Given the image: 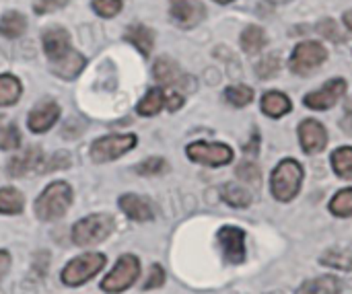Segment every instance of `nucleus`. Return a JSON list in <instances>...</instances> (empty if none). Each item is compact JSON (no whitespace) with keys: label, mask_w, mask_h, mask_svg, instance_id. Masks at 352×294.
I'll return each instance as SVG.
<instances>
[{"label":"nucleus","mask_w":352,"mask_h":294,"mask_svg":"<svg viewBox=\"0 0 352 294\" xmlns=\"http://www.w3.org/2000/svg\"><path fill=\"white\" fill-rule=\"evenodd\" d=\"M43 52L47 56L50 62V70L64 78V80H72L76 78L87 60L80 52H76L70 43V35L64 27H50L43 33Z\"/></svg>","instance_id":"nucleus-1"},{"label":"nucleus","mask_w":352,"mask_h":294,"mask_svg":"<svg viewBox=\"0 0 352 294\" xmlns=\"http://www.w3.org/2000/svg\"><path fill=\"white\" fill-rule=\"evenodd\" d=\"M72 188L66 181H52L35 200V216L43 223L60 220L72 206Z\"/></svg>","instance_id":"nucleus-2"},{"label":"nucleus","mask_w":352,"mask_h":294,"mask_svg":"<svg viewBox=\"0 0 352 294\" xmlns=\"http://www.w3.org/2000/svg\"><path fill=\"white\" fill-rule=\"evenodd\" d=\"M118 223L111 214L107 212H97V214H89L80 220L74 223L70 235H72V243L76 247H93L103 243L105 239H109L116 231Z\"/></svg>","instance_id":"nucleus-3"},{"label":"nucleus","mask_w":352,"mask_h":294,"mask_svg":"<svg viewBox=\"0 0 352 294\" xmlns=\"http://www.w3.org/2000/svg\"><path fill=\"white\" fill-rule=\"evenodd\" d=\"M305 171L303 165L297 159H283L276 169L272 171V179H270V192L278 202H291L297 198V194L301 192V183H303Z\"/></svg>","instance_id":"nucleus-4"},{"label":"nucleus","mask_w":352,"mask_h":294,"mask_svg":"<svg viewBox=\"0 0 352 294\" xmlns=\"http://www.w3.org/2000/svg\"><path fill=\"white\" fill-rule=\"evenodd\" d=\"M107 264V258L99 251H87V253H80L76 256L74 260H70L60 278H62V284L64 286H70V289H76V286H82L87 284L91 278H95Z\"/></svg>","instance_id":"nucleus-5"},{"label":"nucleus","mask_w":352,"mask_h":294,"mask_svg":"<svg viewBox=\"0 0 352 294\" xmlns=\"http://www.w3.org/2000/svg\"><path fill=\"white\" fill-rule=\"evenodd\" d=\"M140 276V260L132 253H124L118 258L111 272L101 280V291L107 294L126 293L136 284Z\"/></svg>","instance_id":"nucleus-6"},{"label":"nucleus","mask_w":352,"mask_h":294,"mask_svg":"<svg viewBox=\"0 0 352 294\" xmlns=\"http://www.w3.org/2000/svg\"><path fill=\"white\" fill-rule=\"evenodd\" d=\"M326 60H328V49H326L320 41L309 39V41H301V43L293 49L289 66H291V70H293L295 74H299V76H309V74H314Z\"/></svg>","instance_id":"nucleus-7"},{"label":"nucleus","mask_w":352,"mask_h":294,"mask_svg":"<svg viewBox=\"0 0 352 294\" xmlns=\"http://www.w3.org/2000/svg\"><path fill=\"white\" fill-rule=\"evenodd\" d=\"M136 142H138L136 134H109V136L97 138L91 144V159L99 165L116 161L124 157L126 152H130L136 146Z\"/></svg>","instance_id":"nucleus-8"},{"label":"nucleus","mask_w":352,"mask_h":294,"mask_svg":"<svg viewBox=\"0 0 352 294\" xmlns=\"http://www.w3.org/2000/svg\"><path fill=\"white\" fill-rule=\"evenodd\" d=\"M186 155L190 161L198 165H206V167H225L233 161V148L223 142L198 140L186 148Z\"/></svg>","instance_id":"nucleus-9"},{"label":"nucleus","mask_w":352,"mask_h":294,"mask_svg":"<svg viewBox=\"0 0 352 294\" xmlns=\"http://www.w3.org/2000/svg\"><path fill=\"white\" fill-rule=\"evenodd\" d=\"M346 95V80L344 78H330L322 89H316L303 97V105L314 111L332 109L342 97Z\"/></svg>","instance_id":"nucleus-10"},{"label":"nucleus","mask_w":352,"mask_h":294,"mask_svg":"<svg viewBox=\"0 0 352 294\" xmlns=\"http://www.w3.org/2000/svg\"><path fill=\"white\" fill-rule=\"evenodd\" d=\"M217 241L221 245L223 260L231 266H239L245 262V231L239 227H223L217 233Z\"/></svg>","instance_id":"nucleus-11"},{"label":"nucleus","mask_w":352,"mask_h":294,"mask_svg":"<svg viewBox=\"0 0 352 294\" xmlns=\"http://www.w3.org/2000/svg\"><path fill=\"white\" fill-rule=\"evenodd\" d=\"M60 120V105L52 99L39 101L27 117V126L33 134H45Z\"/></svg>","instance_id":"nucleus-12"},{"label":"nucleus","mask_w":352,"mask_h":294,"mask_svg":"<svg viewBox=\"0 0 352 294\" xmlns=\"http://www.w3.org/2000/svg\"><path fill=\"white\" fill-rule=\"evenodd\" d=\"M299 142L307 155H318L328 144V132L318 120H303L299 124Z\"/></svg>","instance_id":"nucleus-13"},{"label":"nucleus","mask_w":352,"mask_h":294,"mask_svg":"<svg viewBox=\"0 0 352 294\" xmlns=\"http://www.w3.org/2000/svg\"><path fill=\"white\" fill-rule=\"evenodd\" d=\"M169 2H171L169 14L179 27H196L206 16V8L202 0H169Z\"/></svg>","instance_id":"nucleus-14"},{"label":"nucleus","mask_w":352,"mask_h":294,"mask_svg":"<svg viewBox=\"0 0 352 294\" xmlns=\"http://www.w3.org/2000/svg\"><path fill=\"white\" fill-rule=\"evenodd\" d=\"M43 152L39 146H31L23 152H16L8 163H6V173L10 177H23L31 171H35L41 165Z\"/></svg>","instance_id":"nucleus-15"},{"label":"nucleus","mask_w":352,"mask_h":294,"mask_svg":"<svg viewBox=\"0 0 352 294\" xmlns=\"http://www.w3.org/2000/svg\"><path fill=\"white\" fill-rule=\"evenodd\" d=\"M118 204H120V210L136 223H148L155 218V210H153L151 202L138 194H124V196H120Z\"/></svg>","instance_id":"nucleus-16"},{"label":"nucleus","mask_w":352,"mask_h":294,"mask_svg":"<svg viewBox=\"0 0 352 294\" xmlns=\"http://www.w3.org/2000/svg\"><path fill=\"white\" fill-rule=\"evenodd\" d=\"M153 76L157 82L165 84V87H182L184 80H188V76L182 72L179 64L167 56H161L155 60V66H153Z\"/></svg>","instance_id":"nucleus-17"},{"label":"nucleus","mask_w":352,"mask_h":294,"mask_svg":"<svg viewBox=\"0 0 352 294\" xmlns=\"http://www.w3.org/2000/svg\"><path fill=\"white\" fill-rule=\"evenodd\" d=\"M260 107H262V111H264L268 117L278 120V117L287 115V113L293 109V103H291V99H289L285 93H280V91H266V93L262 95Z\"/></svg>","instance_id":"nucleus-18"},{"label":"nucleus","mask_w":352,"mask_h":294,"mask_svg":"<svg viewBox=\"0 0 352 294\" xmlns=\"http://www.w3.org/2000/svg\"><path fill=\"white\" fill-rule=\"evenodd\" d=\"M124 37H126V41H128V43H132V45H134L142 56H148V54L153 52V45H155V33H153L146 25L136 23V25L128 27Z\"/></svg>","instance_id":"nucleus-19"},{"label":"nucleus","mask_w":352,"mask_h":294,"mask_svg":"<svg viewBox=\"0 0 352 294\" xmlns=\"http://www.w3.org/2000/svg\"><path fill=\"white\" fill-rule=\"evenodd\" d=\"M165 99H167L165 91H163L161 87H153V89H148V91L144 93V97L138 101L136 113L142 115V117H153V115H157V113L165 107Z\"/></svg>","instance_id":"nucleus-20"},{"label":"nucleus","mask_w":352,"mask_h":294,"mask_svg":"<svg viewBox=\"0 0 352 294\" xmlns=\"http://www.w3.org/2000/svg\"><path fill=\"white\" fill-rule=\"evenodd\" d=\"M239 43L245 54H260L268 43V35L260 25H248L239 37Z\"/></svg>","instance_id":"nucleus-21"},{"label":"nucleus","mask_w":352,"mask_h":294,"mask_svg":"<svg viewBox=\"0 0 352 294\" xmlns=\"http://www.w3.org/2000/svg\"><path fill=\"white\" fill-rule=\"evenodd\" d=\"M342 293V282L334 276H322L307 280L299 286L297 294H340Z\"/></svg>","instance_id":"nucleus-22"},{"label":"nucleus","mask_w":352,"mask_h":294,"mask_svg":"<svg viewBox=\"0 0 352 294\" xmlns=\"http://www.w3.org/2000/svg\"><path fill=\"white\" fill-rule=\"evenodd\" d=\"M27 29V19L23 12L8 10L0 16V35L6 39H16L25 33Z\"/></svg>","instance_id":"nucleus-23"},{"label":"nucleus","mask_w":352,"mask_h":294,"mask_svg":"<svg viewBox=\"0 0 352 294\" xmlns=\"http://www.w3.org/2000/svg\"><path fill=\"white\" fill-rule=\"evenodd\" d=\"M322 266L334 268V270H342V272H351L352 270V249L349 247H332L326 253H322L320 258Z\"/></svg>","instance_id":"nucleus-24"},{"label":"nucleus","mask_w":352,"mask_h":294,"mask_svg":"<svg viewBox=\"0 0 352 294\" xmlns=\"http://www.w3.org/2000/svg\"><path fill=\"white\" fill-rule=\"evenodd\" d=\"M25 208V198L16 188H2L0 190V214L14 216L21 214Z\"/></svg>","instance_id":"nucleus-25"},{"label":"nucleus","mask_w":352,"mask_h":294,"mask_svg":"<svg viewBox=\"0 0 352 294\" xmlns=\"http://www.w3.org/2000/svg\"><path fill=\"white\" fill-rule=\"evenodd\" d=\"M21 80L12 74H0V107H10L21 99Z\"/></svg>","instance_id":"nucleus-26"},{"label":"nucleus","mask_w":352,"mask_h":294,"mask_svg":"<svg viewBox=\"0 0 352 294\" xmlns=\"http://www.w3.org/2000/svg\"><path fill=\"white\" fill-rule=\"evenodd\" d=\"M21 146L19 126L0 115V150H16Z\"/></svg>","instance_id":"nucleus-27"},{"label":"nucleus","mask_w":352,"mask_h":294,"mask_svg":"<svg viewBox=\"0 0 352 294\" xmlns=\"http://www.w3.org/2000/svg\"><path fill=\"white\" fill-rule=\"evenodd\" d=\"M332 169L340 179H352V146H340L332 152Z\"/></svg>","instance_id":"nucleus-28"},{"label":"nucleus","mask_w":352,"mask_h":294,"mask_svg":"<svg viewBox=\"0 0 352 294\" xmlns=\"http://www.w3.org/2000/svg\"><path fill=\"white\" fill-rule=\"evenodd\" d=\"M223 200L233 208H248L252 204V194L239 183H227L221 192Z\"/></svg>","instance_id":"nucleus-29"},{"label":"nucleus","mask_w":352,"mask_h":294,"mask_svg":"<svg viewBox=\"0 0 352 294\" xmlns=\"http://www.w3.org/2000/svg\"><path fill=\"white\" fill-rule=\"evenodd\" d=\"M225 101L233 107H245L254 101V89L248 84H231L225 89Z\"/></svg>","instance_id":"nucleus-30"},{"label":"nucleus","mask_w":352,"mask_h":294,"mask_svg":"<svg viewBox=\"0 0 352 294\" xmlns=\"http://www.w3.org/2000/svg\"><path fill=\"white\" fill-rule=\"evenodd\" d=\"M330 212L338 218H349L352 216V188L340 190L332 200H330Z\"/></svg>","instance_id":"nucleus-31"},{"label":"nucleus","mask_w":352,"mask_h":294,"mask_svg":"<svg viewBox=\"0 0 352 294\" xmlns=\"http://www.w3.org/2000/svg\"><path fill=\"white\" fill-rule=\"evenodd\" d=\"M167 169H169V163L163 157H148L134 167V171L142 177H155V175L165 173Z\"/></svg>","instance_id":"nucleus-32"},{"label":"nucleus","mask_w":352,"mask_h":294,"mask_svg":"<svg viewBox=\"0 0 352 294\" xmlns=\"http://www.w3.org/2000/svg\"><path fill=\"white\" fill-rule=\"evenodd\" d=\"M165 280H167V274H165L163 266L161 264H153L148 274H146V280L142 284V291H157V289H161L165 284Z\"/></svg>","instance_id":"nucleus-33"},{"label":"nucleus","mask_w":352,"mask_h":294,"mask_svg":"<svg viewBox=\"0 0 352 294\" xmlns=\"http://www.w3.org/2000/svg\"><path fill=\"white\" fill-rule=\"evenodd\" d=\"M93 10L103 16V19H111L122 10V0H93L91 2Z\"/></svg>","instance_id":"nucleus-34"},{"label":"nucleus","mask_w":352,"mask_h":294,"mask_svg":"<svg viewBox=\"0 0 352 294\" xmlns=\"http://www.w3.org/2000/svg\"><path fill=\"white\" fill-rule=\"evenodd\" d=\"M278 70H280V60H278L276 54L266 56V58L256 66V72H258L260 78H272Z\"/></svg>","instance_id":"nucleus-35"},{"label":"nucleus","mask_w":352,"mask_h":294,"mask_svg":"<svg viewBox=\"0 0 352 294\" xmlns=\"http://www.w3.org/2000/svg\"><path fill=\"white\" fill-rule=\"evenodd\" d=\"M237 177L245 183H258L260 181V169L254 163H241L237 167Z\"/></svg>","instance_id":"nucleus-36"},{"label":"nucleus","mask_w":352,"mask_h":294,"mask_svg":"<svg viewBox=\"0 0 352 294\" xmlns=\"http://www.w3.org/2000/svg\"><path fill=\"white\" fill-rule=\"evenodd\" d=\"M66 4H68V0H35L33 2V12L35 14H47V12L60 10Z\"/></svg>","instance_id":"nucleus-37"},{"label":"nucleus","mask_w":352,"mask_h":294,"mask_svg":"<svg viewBox=\"0 0 352 294\" xmlns=\"http://www.w3.org/2000/svg\"><path fill=\"white\" fill-rule=\"evenodd\" d=\"M318 29H320V33H322L324 37H330V39H334V41H338V39H340L338 29H336V23H334L332 19L322 21V23L318 25Z\"/></svg>","instance_id":"nucleus-38"},{"label":"nucleus","mask_w":352,"mask_h":294,"mask_svg":"<svg viewBox=\"0 0 352 294\" xmlns=\"http://www.w3.org/2000/svg\"><path fill=\"white\" fill-rule=\"evenodd\" d=\"M184 97L179 95V93H171L167 99H165V107L169 109V111H177L179 107H184Z\"/></svg>","instance_id":"nucleus-39"},{"label":"nucleus","mask_w":352,"mask_h":294,"mask_svg":"<svg viewBox=\"0 0 352 294\" xmlns=\"http://www.w3.org/2000/svg\"><path fill=\"white\" fill-rule=\"evenodd\" d=\"M8 270H10V253L6 249H0V282L4 280Z\"/></svg>","instance_id":"nucleus-40"},{"label":"nucleus","mask_w":352,"mask_h":294,"mask_svg":"<svg viewBox=\"0 0 352 294\" xmlns=\"http://www.w3.org/2000/svg\"><path fill=\"white\" fill-rule=\"evenodd\" d=\"M258 144H260V136H258V134H254V136H252V142L245 146V152H250V155H258Z\"/></svg>","instance_id":"nucleus-41"},{"label":"nucleus","mask_w":352,"mask_h":294,"mask_svg":"<svg viewBox=\"0 0 352 294\" xmlns=\"http://www.w3.org/2000/svg\"><path fill=\"white\" fill-rule=\"evenodd\" d=\"M342 128H344L346 134H351L352 136V111H346V115H344V120H342Z\"/></svg>","instance_id":"nucleus-42"},{"label":"nucleus","mask_w":352,"mask_h":294,"mask_svg":"<svg viewBox=\"0 0 352 294\" xmlns=\"http://www.w3.org/2000/svg\"><path fill=\"white\" fill-rule=\"evenodd\" d=\"M342 19H344V25H346V29H349V31H352V10H346Z\"/></svg>","instance_id":"nucleus-43"},{"label":"nucleus","mask_w":352,"mask_h":294,"mask_svg":"<svg viewBox=\"0 0 352 294\" xmlns=\"http://www.w3.org/2000/svg\"><path fill=\"white\" fill-rule=\"evenodd\" d=\"M214 2H219V4H229V2H233V0H214Z\"/></svg>","instance_id":"nucleus-44"}]
</instances>
